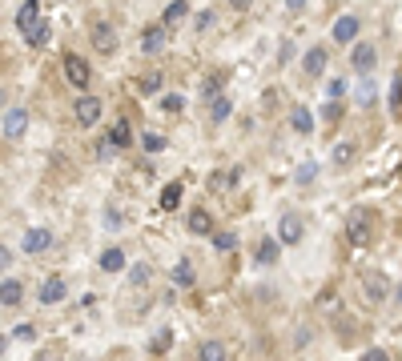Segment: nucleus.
<instances>
[{"instance_id":"1","label":"nucleus","mask_w":402,"mask_h":361,"mask_svg":"<svg viewBox=\"0 0 402 361\" xmlns=\"http://www.w3.org/2000/svg\"><path fill=\"white\" fill-rule=\"evenodd\" d=\"M73 112H76V125H85V129H93L100 121V112H105V105H100L93 93H85V97H76V105H73Z\"/></svg>"},{"instance_id":"2","label":"nucleus","mask_w":402,"mask_h":361,"mask_svg":"<svg viewBox=\"0 0 402 361\" xmlns=\"http://www.w3.org/2000/svg\"><path fill=\"white\" fill-rule=\"evenodd\" d=\"M350 64H354V73L358 76H370L374 73V64H378V49L374 45H366V40H358L350 49Z\"/></svg>"},{"instance_id":"3","label":"nucleus","mask_w":402,"mask_h":361,"mask_svg":"<svg viewBox=\"0 0 402 361\" xmlns=\"http://www.w3.org/2000/svg\"><path fill=\"white\" fill-rule=\"evenodd\" d=\"M37 297H40V305H61L64 297H69V285H64V277H45L40 281V289H37Z\"/></svg>"},{"instance_id":"4","label":"nucleus","mask_w":402,"mask_h":361,"mask_svg":"<svg viewBox=\"0 0 402 361\" xmlns=\"http://www.w3.org/2000/svg\"><path fill=\"white\" fill-rule=\"evenodd\" d=\"M88 40H93V49H97L100 57H113V52H117V32H113V25H105V20H97V25H93Z\"/></svg>"},{"instance_id":"5","label":"nucleus","mask_w":402,"mask_h":361,"mask_svg":"<svg viewBox=\"0 0 402 361\" xmlns=\"http://www.w3.org/2000/svg\"><path fill=\"white\" fill-rule=\"evenodd\" d=\"M21 249H25L28 257L49 253V249H52V229H28V233L21 237Z\"/></svg>"},{"instance_id":"6","label":"nucleus","mask_w":402,"mask_h":361,"mask_svg":"<svg viewBox=\"0 0 402 361\" xmlns=\"http://www.w3.org/2000/svg\"><path fill=\"white\" fill-rule=\"evenodd\" d=\"M346 237H350L354 249H366V245H370V237H374V229H370V221H366L362 213H354L350 221H346Z\"/></svg>"},{"instance_id":"7","label":"nucleus","mask_w":402,"mask_h":361,"mask_svg":"<svg viewBox=\"0 0 402 361\" xmlns=\"http://www.w3.org/2000/svg\"><path fill=\"white\" fill-rule=\"evenodd\" d=\"M0 129H4V137L8 141H21L28 133V109H8L4 112V121H0Z\"/></svg>"},{"instance_id":"8","label":"nucleus","mask_w":402,"mask_h":361,"mask_svg":"<svg viewBox=\"0 0 402 361\" xmlns=\"http://www.w3.org/2000/svg\"><path fill=\"white\" fill-rule=\"evenodd\" d=\"M64 76H69L73 88H88V61L76 57V52H69V57H64Z\"/></svg>"},{"instance_id":"9","label":"nucleus","mask_w":402,"mask_h":361,"mask_svg":"<svg viewBox=\"0 0 402 361\" xmlns=\"http://www.w3.org/2000/svg\"><path fill=\"white\" fill-rule=\"evenodd\" d=\"M358 28H362V20H358V16H338V20H334V28H330V37L338 40V45H354V37H358Z\"/></svg>"},{"instance_id":"10","label":"nucleus","mask_w":402,"mask_h":361,"mask_svg":"<svg viewBox=\"0 0 402 361\" xmlns=\"http://www.w3.org/2000/svg\"><path fill=\"white\" fill-rule=\"evenodd\" d=\"M277 241H282V245H298L302 241V221L294 213H282V217H277Z\"/></svg>"},{"instance_id":"11","label":"nucleus","mask_w":402,"mask_h":361,"mask_svg":"<svg viewBox=\"0 0 402 361\" xmlns=\"http://www.w3.org/2000/svg\"><path fill=\"white\" fill-rule=\"evenodd\" d=\"M100 273H121V269H129V253L121 249V245H109V249L100 253Z\"/></svg>"},{"instance_id":"12","label":"nucleus","mask_w":402,"mask_h":361,"mask_svg":"<svg viewBox=\"0 0 402 361\" xmlns=\"http://www.w3.org/2000/svg\"><path fill=\"white\" fill-rule=\"evenodd\" d=\"M326 64H330V52L322 49V45H314V49L302 57V73H306V76H322V73H326Z\"/></svg>"},{"instance_id":"13","label":"nucleus","mask_w":402,"mask_h":361,"mask_svg":"<svg viewBox=\"0 0 402 361\" xmlns=\"http://www.w3.org/2000/svg\"><path fill=\"white\" fill-rule=\"evenodd\" d=\"M314 112L306 109V105H294V109H289V129H294V133H298V137H310V133H314Z\"/></svg>"},{"instance_id":"14","label":"nucleus","mask_w":402,"mask_h":361,"mask_svg":"<svg viewBox=\"0 0 402 361\" xmlns=\"http://www.w3.org/2000/svg\"><path fill=\"white\" fill-rule=\"evenodd\" d=\"M21 301H25V281L4 277V281H0V305H4V309H16Z\"/></svg>"},{"instance_id":"15","label":"nucleus","mask_w":402,"mask_h":361,"mask_svg":"<svg viewBox=\"0 0 402 361\" xmlns=\"http://www.w3.org/2000/svg\"><path fill=\"white\" fill-rule=\"evenodd\" d=\"M37 25H40V0H25L21 13H16V28H21V32H33Z\"/></svg>"},{"instance_id":"16","label":"nucleus","mask_w":402,"mask_h":361,"mask_svg":"<svg viewBox=\"0 0 402 361\" xmlns=\"http://www.w3.org/2000/svg\"><path fill=\"white\" fill-rule=\"evenodd\" d=\"M362 293H366V301L382 305V301L390 297V281H386L382 273H370V277H366V289H362Z\"/></svg>"},{"instance_id":"17","label":"nucleus","mask_w":402,"mask_h":361,"mask_svg":"<svg viewBox=\"0 0 402 361\" xmlns=\"http://www.w3.org/2000/svg\"><path fill=\"white\" fill-rule=\"evenodd\" d=\"M173 285L177 289H193V285H197V269H193L189 257H181V261L173 265Z\"/></svg>"},{"instance_id":"18","label":"nucleus","mask_w":402,"mask_h":361,"mask_svg":"<svg viewBox=\"0 0 402 361\" xmlns=\"http://www.w3.org/2000/svg\"><path fill=\"white\" fill-rule=\"evenodd\" d=\"M189 233L193 237H214V217H209V209H193L189 213Z\"/></svg>"},{"instance_id":"19","label":"nucleus","mask_w":402,"mask_h":361,"mask_svg":"<svg viewBox=\"0 0 402 361\" xmlns=\"http://www.w3.org/2000/svg\"><path fill=\"white\" fill-rule=\"evenodd\" d=\"M229 112H234V100H229L226 93H222V97H214V100H209V125H226Z\"/></svg>"},{"instance_id":"20","label":"nucleus","mask_w":402,"mask_h":361,"mask_svg":"<svg viewBox=\"0 0 402 361\" xmlns=\"http://www.w3.org/2000/svg\"><path fill=\"white\" fill-rule=\"evenodd\" d=\"M253 257H258V265H277V257H282V241H277V237H265Z\"/></svg>"},{"instance_id":"21","label":"nucleus","mask_w":402,"mask_h":361,"mask_svg":"<svg viewBox=\"0 0 402 361\" xmlns=\"http://www.w3.org/2000/svg\"><path fill=\"white\" fill-rule=\"evenodd\" d=\"M141 49L149 52V57H157V52L165 49V25H157V28H145V32H141Z\"/></svg>"},{"instance_id":"22","label":"nucleus","mask_w":402,"mask_h":361,"mask_svg":"<svg viewBox=\"0 0 402 361\" xmlns=\"http://www.w3.org/2000/svg\"><path fill=\"white\" fill-rule=\"evenodd\" d=\"M197 361H229V349H226V341H201V349H197Z\"/></svg>"},{"instance_id":"23","label":"nucleus","mask_w":402,"mask_h":361,"mask_svg":"<svg viewBox=\"0 0 402 361\" xmlns=\"http://www.w3.org/2000/svg\"><path fill=\"white\" fill-rule=\"evenodd\" d=\"M149 281H153V265H145V261L129 265V285H133V289H145Z\"/></svg>"},{"instance_id":"24","label":"nucleus","mask_w":402,"mask_h":361,"mask_svg":"<svg viewBox=\"0 0 402 361\" xmlns=\"http://www.w3.org/2000/svg\"><path fill=\"white\" fill-rule=\"evenodd\" d=\"M109 141H113V149H129V145H133V129H129V121H117V125L109 129Z\"/></svg>"},{"instance_id":"25","label":"nucleus","mask_w":402,"mask_h":361,"mask_svg":"<svg viewBox=\"0 0 402 361\" xmlns=\"http://www.w3.org/2000/svg\"><path fill=\"white\" fill-rule=\"evenodd\" d=\"M209 241H214L217 253H234V249H238V233H229V229H217Z\"/></svg>"},{"instance_id":"26","label":"nucleus","mask_w":402,"mask_h":361,"mask_svg":"<svg viewBox=\"0 0 402 361\" xmlns=\"http://www.w3.org/2000/svg\"><path fill=\"white\" fill-rule=\"evenodd\" d=\"M354 157H358V145H350V141H342V145H334V165H338V169L354 165Z\"/></svg>"},{"instance_id":"27","label":"nucleus","mask_w":402,"mask_h":361,"mask_svg":"<svg viewBox=\"0 0 402 361\" xmlns=\"http://www.w3.org/2000/svg\"><path fill=\"white\" fill-rule=\"evenodd\" d=\"M185 13H189V4H185V0H173V4H169V8H165L161 25H165V28H173L177 20H181V16H185Z\"/></svg>"},{"instance_id":"28","label":"nucleus","mask_w":402,"mask_h":361,"mask_svg":"<svg viewBox=\"0 0 402 361\" xmlns=\"http://www.w3.org/2000/svg\"><path fill=\"white\" fill-rule=\"evenodd\" d=\"M177 205H181V185L173 181V185H165V193H161V209H165V213H173Z\"/></svg>"},{"instance_id":"29","label":"nucleus","mask_w":402,"mask_h":361,"mask_svg":"<svg viewBox=\"0 0 402 361\" xmlns=\"http://www.w3.org/2000/svg\"><path fill=\"white\" fill-rule=\"evenodd\" d=\"M314 177H318V161H306V165H298V173H294V181H298V185H310Z\"/></svg>"},{"instance_id":"30","label":"nucleus","mask_w":402,"mask_h":361,"mask_svg":"<svg viewBox=\"0 0 402 361\" xmlns=\"http://www.w3.org/2000/svg\"><path fill=\"white\" fill-rule=\"evenodd\" d=\"M105 229H125V213L117 209V205L105 209Z\"/></svg>"},{"instance_id":"31","label":"nucleus","mask_w":402,"mask_h":361,"mask_svg":"<svg viewBox=\"0 0 402 361\" xmlns=\"http://www.w3.org/2000/svg\"><path fill=\"white\" fill-rule=\"evenodd\" d=\"M322 121H326V125L342 121V100H326V105H322Z\"/></svg>"},{"instance_id":"32","label":"nucleus","mask_w":402,"mask_h":361,"mask_svg":"<svg viewBox=\"0 0 402 361\" xmlns=\"http://www.w3.org/2000/svg\"><path fill=\"white\" fill-rule=\"evenodd\" d=\"M25 40L33 45V49H40V45H49V25H37L33 32H25Z\"/></svg>"},{"instance_id":"33","label":"nucleus","mask_w":402,"mask_h":361,"mask_svg":"<svg viewBox=\"0 0 402 361\" xmlns=\"http://www.w3.org/2000/svg\"><path fill=\"white\" fill-rule=\"evenodd\" d=\"M201 97H205V100L222 97V76H205V85H201Z\"/></svg>"},{"instance_id":"34","label":"nucleus","mask_w":402,"mask_h":361,"mask_svg":"<svg viewBox=\"0 0 402 361\" xmlns=\"http://www.w3.org/2000/svg\"><path fill=\"white\" fill-rule=\"evenodd\" d=\"M169 341H173V333H169V329H161V333H153V341H149V353H165V349H169Z\"/></svg>"},{"instance_id":"35","label":"nucleus","mask_w":402,"mask_h":361,"mask_svg":"<svg viewBox=\"0 0 402 361\" xmlns=\"http://www.w3.org/2000/svg\"><path fill=\"white\" fill-rule=\"evenodd\" d=\"M141 145H145V153H161L165 149V137H161V133H145Z\"/></svg>"},{"instance_id":"36","label":"nucleus","mask_w":402,"mask_h":361,"mask_svg":"<svg viewBox=\"0 0 402 361\" xmlns=\"http://www.w3.org/2000/svg\"><path fill=\"white\" fill-rule=\"evenodd\" d=\"M326 97L330 100H342V97H346V81H330V85H326Z\"/></svg>"},{"instance_id":"37","label":"nucleus","mask_w":402,"mask_h":361,"mask_svg":"<svg viewBox=\"0 0 402 361\" xmlns=\"http://www.w3.org/2000/svg\"><path fill=\"white\" fill-rule=\"evenodd\" d=\"M374 100H378V88L374 85H362V88H358V105H374Z\"/></svg>"},{"instance_id":"38","label":"nucleus","mask_w":402,"mask_h":361,"mask_svg":"<svg viewBox=\"0 0 402 361\" xmlns=\"http://www.w3.org/2000/svg\"><path fill=\"white\" fill-rule=\"evenodd\" d=\"M214 25V13H209V8H205V13H197L193 16V28H197V32H205V28Z\"/></svg>"},{"instance_id":"39","label":"nucleus","mask_w":402,"mask_h":361,"mask_svg":"<svg viewBox=\"0 0 402 361\" xmlns=\"http://www.w3.org/2000/svg\"><path fill=\"white\" fill-rule=\"evenodd\" d=\"M13 337H21V341H33V337H37V325H16V329H13Z\"/></svg>"},{"instance_id":"40","label":"nucleus","mask_w":402,"mask_h":361,"mask_svg":"<svg viewBox=\"0 0 402 361\" xmlns=\"http://www.w3.org/2000/svg\"><path fill=\"white\" fill-rule=\"evenodd\" d=\"M141 88H145V93H157V88H161V76H157V73H149L145 81H141Z\"/></svg>"},{"instance_id":"41","label":"nucleus","mask_w":402,"mask_h":361,"mask_svg":"<svg viewBox=\"0 0 402 361\" xmlns=\"http://www.w3.org/2000/svg\"><path fill=\"white\" fill-rule=\"evenodd\" d=\"M161 105H165V112H181V109H185V100H181V97H165Z\"/></svg>"},{"instance_id":"42","label":"nucleus","mask_w":402,"mask_h":361,"mask_svg":"<svg viewBox=\"0 0 402 361\" xmlns=\"http://www.w3.org/2000/svg\"><path fill=\"white\" fill-rule=\"evenodd\" d=\"M109 153H113V141L100 137V141H97V157H109Z\"/></svg>"},{"instance_id":"43","label":"nucleus","mask_w":402,"mask_h":361,"mask_svg":"<svg viewBox=\"0 0 402 361\" xmlns=\"http://www.w3.org/2000/svg\"><path fill=\"white\" fill-rule=\"evenodd\" d=\"M8 265H13V253H8V249H4V245H0V273H4Z\"/></svg>"},{"instance_id":"44","label":"nucleus","mask_w":402,"mask_h":361,"mask_svg":"<svg viewBox=\"0 0 402 361\" xmlns=\"http://www.w3.org/2000/svg\"><path fill=\"white\" fill-rule=\"evenodd\" d=\"M390 105H394V109H402V81L394 85V93H390Z\"/></svg>"},{"instance_id":"45","label":"nucleus","mask_w":402,"mask_h":361,"mask_svg":"<svg viewBox=\"0 0 402 361\" xmlns=\"http://www.w3.org/2000/svg\"><path fill=\"white\" fill-rule=\"evenodd\" d=\"M362 361H390V357H386V353H382V349H370V353H366Z\"/></svg>"},{"instance_id":"46","label":"nucleus","mask_w":402,"mask_h":361,"mask_svg":"<svg viewBox=\"0 0 402 361\" xmlns=\"http://www.w3.org/2000/svg\"><path fill=\"white\" fill-rule=\"evenodd\" d=\"M286 8H289V13H302V8H306V0H286Z\"/></svg>"},{"instance_id":"47","label":"nucleus","mask_w":402,"mask_h":361,"mask_svg":"<svg viewBox=\"0 0 402 361\" xmlns=\"http://www.w3.org/2000/svg\"><path fill=\"white\" fill-rule=\"evenodd\" d=\"M229 4H234V8H238V13H246V8H250L253 0H229Z\"/></svg>"},{"instance_id":"48","label":"nucleus","mask_w":402,"mask_h":361,"mask_svg":"<svg viewBox=\"0 0 402 361\" xmlns=\"http://www.w3.org/2000/svg\"><path fill=\"white\" fill-rule=\"evenodd\" d=\"M4 349H8V333H0V357H4Z\"/></svg>"},{"instance_id":"49","label":"nucleus","mask_w":402,"mask_h":361,"mask_svg":"<svg viewBox=\"0 0 402 361\" xmlns=\"http://www.w3.org/2000/svg\"><path fill=\"white\" fill-rule=\"evenodd\" d=\"M37 361H57V357H52V353H40V357Z\"/></svg>"},{"instance_id":"50","label":"nucleus","mask_w":402,"mask_h":361,"mask_svg":"<svg viewBox=\"0 0 402 361\" xmlns=\"http://www.w3.org/2000/svg\"><path fill=\"white\" fill-rule=\"evenodd\" d=\"M4 100H8V93H4V88H0V109H4Z\"/></svg>"}]
</instances>
